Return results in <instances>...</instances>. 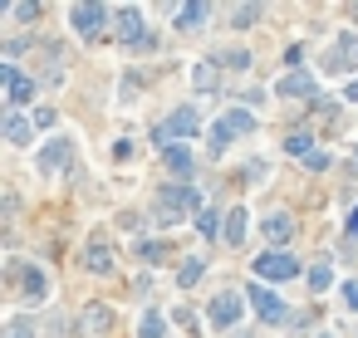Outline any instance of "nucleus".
<instances>
[{
    "mask_svg": "<svg viewBox=\"0 0 358 338\" xmlns=\"http://www.w3.org/2000/svg\"><path fill=\"white\" fill-rule=\"evenodd\" d=\"M196 206H201L196 187H162V191H158V211H162V220H177L182 211H196Z\"/></svg>",
    "mask_w": 358,
    "mask_h": 338,
    "instance_id": "1",
    "label": "nucleus"
},
{
    "mask_svg": "<svg viewBox=\"0 0 358 338\" xmlns=\"http://www.w3.org/2000/svg\"><path fill=\"white\" fill-rule=\"evenodd\" d=\"M74 157V138H55V142H44L39 147V177H59L64 167Z\"/></svg>",
    "mask_w": 358,
    "mask_h": 338,
    "instance_id": "2",
    "label": "nucleus"
},
{
    "mask_svg": "<svg viewBox=\"0 0 358 338\" xmlns=\"http://www.w3.org/2000/svg\"><path fill=\"white\" fill-rule=\"evenodd\" d=\"M250 128H255L250 113H236V108H231L226 118L211 128V152H226V147H231V138H241V133H250Z\"/></svg>",
    "mask_w": 358,
    "mask_h": 338,
    "instance_id": "3",
    "label": "nucleus"
},
{
    "mask_svg": "<svg viewBox=\"0 0 358 338\" xmlns=\"http://www.w3.org/2000/svg\"><path fill=\"white\" fill-rule=\"evenodd\" d=\"M255 274H261V279H275V285H280V279H294V274H299V260L285 255V250H270V255L255 260Z\"/></svg>",
    "mask_w": 358,
    "mask_h": 338,
    "instance_id": "4",
    "label": "nucleus"
},
{
    "mask_svg": "<svg viewBox=\"0 0 358 338\" xmlns=\"http://www.w3.org/2000/svg\"><path fill=\"white\" fill-rule=\"evenodd\" d=\"M250 299H255V309H261V319L265 323H280L290 309H285V299L275 294V290H265V285H250Z\"/></svg>",
    "mask_w": 358,
    "mask_h": 338,
    "instance_id": "5",
    "label": "nucleus"
},
{
    "mask_svg": "<svg viewBox=\"0 0 358 338\" xmlns=\"http://www.w3.org/2000/svg\"><path fill=\"white\" fill-rule=\"evenodd\" d=\"M201 128V118H196V108H177L172 118L158 128V142H167V138H182V133H196Z\"/></svg>",
    "mask_w": 358,
    "mask_h": 338,
    "instance_id": "6",
    "label": "nucleus"
},
{
    "mask_svg": "<svg viewBox=\"0 0 358 338\" xmlns=\"http://www.w3.org/2000/svg\"><path fill=\"white\" fill-rule=\"evenodd\" d=\"M241 309H245L241 294H216V299H211V323H216V328H231V323L241 319Z\"/></svg>",
    "mask_w": 358,
    "mask_h": 338,
    "instance_id": "7",
    "label": "nucleus"
},
{
    "mask_svg": "<svg viewBox=\"0 0 358 338\" xmlns=\"http://www.w3.org/2000/svg\"><path fill=\"white\" fill-rule=\"evenodd\" d=\"M0 79H6V98L10 103H30V93H35V84L15 69V64H0Z\"/></svg>",
    "mask_w": 358,
    "mask_h": 338,
    "instance_id": "8",
    "label": "nucleus"
},
{
    "mask_svg": "<svg viewBox=\"0 0 358 338\" xmlns=\"http://www.w3.org/2000/svg\"><path fill=\"white\" fill-rule=\"evenodd\" d=\"M104 20H109V10H104V6H74V10H69V25H74L79 35H93Z\"/></svg>",
    "mask_w": 358,
    "mask_h": 338,
    "instance_id": "9",
    "label": "nucleus"
},
{
    "mask_svg": "<svg viewBox=\"0 0 358 338\" xmlns=\"http://www.w3.org/2000/svg\"><path fill=\"white\" fill-rule=\"evenodd\" d=\"M79 323H84V333H88V338H109V328H113V314H109L104 304H88Z\"/></svg>",
    "mask_w": 358,
    "mask_h": 338,
    "instance_id": "10",
    "label": "nucleus"
},
{
    "mask_svg": "<svg viewBox=\"0 0 358 338\" xmlns=\"http://www.w3.org/2000/svg\"><path fill=\"white\" fill-rule=\"evenodd\" d=\"M348 64H358V39H353V35H339L334 54L324 59V69H348Z\"/></svg>",
    "mask_w": 358,
    "mask_h": 338,
    "instance_id": "11",
    "label": "nucleus"
},
{
    "mask_svg": "<svg viewBox=\"0 0 358 338\" xmlns=\"http://www.w3.org/2000/svg\"><path fill=\"white\" fill-rule=\"evenodd\" d=\"M118 35H123L128 44H142V15H138L133 6H123V10H118Z\"/></svg>",
    "mask_w": 358,
    "mask_h": 338,
    "instance_id": "12",
    "label": "nucleus"
},
{
    "mask_svg": "<svg viewBox=\"0 0 358 338\" xmlns=\"http://www.w3.org/2000/svg\"><path fill=\"white\" fill-rule=\"evenodd\" d=\"M275 93H280V98H304V93H314V79H310V74H290V79L275 84Z\"/></svg>",
    "mask_w": 358,
    "mask_h": 338,
    "instance_id": "13",
    "label": "nucleus"
},
{
    "mask_svg": "<svg viewBox=\"0 0 358 338\" xmlns=\"http://www.w3.org/2000/svg\"><path fill=\"white\" fill-rule=\"evenodd\" d=\"M221 241H226V245H241V241H245V211H241V206H236V211H226Z\"/></svg>",
    "mask_w": 358,
    "mask_h": 338,
    "instance_id": "14",
    "label": "nucleus"
},
{
    "mask_svg": "<svg viewBox=\"0 0 358 338\" xmlns=\"http://www.w3.org/2000/svg\"><path fill=\"white\" fill-rule=\"evenodd\" d=\"M290 231H294V225H290L285 211H270V216H265V236H270V241H290Z\"/></svg>",
    "mask_w": 358,
    "mask_h": 338,
    "instance_id": "15",
    "label": "nucleus"
},
{
    "mask_svg": "<svg viewBox=\"0 0 358 338\" xmlns=\"http://www.w3.org/2000/svg\"><path fill=\"white\" fill-rule=\"evenodd\" d=\"M162 157H167L172 172H191V152L187 147H162Z\"/></svg>",
    "mask_w": 358,
    "mask_h": 338,
    "instance_id": "16",
    "label": "nucleus"
},
{
    "mask_svg": "<svg viewBox=\"0 0 358 338\" xmlns=\"http://www.w3.org/2000/svg\"><path fill=\"white\" fill-rule=\"evenodd\" d=\"M109 265H113V260H109V245H104V241H93V245H88V270L104 274Z\"/></svg>",
    "mask_w": 358,
    "mask_h": 338,
    "instance_id": "17",
    "label": "nucleus"
},
{
    "mask_svg": "<svg viewBox=\"0 0 358 338\" xmlns=\"http://www.w3.org/2000/svg\"><path fill=\"white\" fill-rule=\"evenodd\" d=\"M6 138H10L15 147H25V142H30V123H25V118H6Z\"/></svg>",
    "mask_w": 358,
    "mask_h": 338,
    "instance_id": "18",
    "label": "nucleus"
},
{
    "mask_svg": "<svg viewBox=\"0 0 358 338\" xmlns=\"http://www.w3.org/2000/svg\"><path fill=\"white\" fill-rule=\"evenodd\" d=\"M191 79H196V88H201V93H207V88H216V59L196 64V74H191Z\"/></svg>",
    "mask_w": 358,
    "mask_h": 338,
    "instance_id": "19",
    "label": "nucleus"
},
{
    "mask_svg": "<svg viewBox=\"0 0 358 338\" xmlns=\"http://www.w3.org/2000/svg\"><path fill=\"white\" fill-rule=\"evenodd\" d=\"M142 338H167V319L162 314H142Z\"/></svg>",
    "mask_w": 358,
    "mask_h": 338,
    "instance_id": "20",
    "label": "nucleus"
},
{
    "mask_svg": "<svg viewBox=\"0 0 358 338\" xmlns=\"http://www.w3.org/2000/svg\"><path fill=\"white\" fill-rule=\"evenodd\" d=\"M310 285H314V290H329V285H334V270H329V260H319V265L310 270Z\"/></svg>",
    "mask_w": 358,
    "mask_h": 338,
    "instance_id": "21",
    "label": "nucleus"
},
{
    "mask_svg": "<svg viewBox=\"0 0 358 338\" xmlns=\"http://www.w3.org/2000/svg\"><path fill=\"white\" fill-rule=\"evenodd\" d=\"M201 20H207V6H187V10L177 15V25H182V30H196Z\"/></svg>",
    "mask_w": 358,
    "mask_h": 338,
    "instance_id": "22",
    "label": "nucleus"
},
{
    "mask_svg": "<svg viewBox=\"0 0 358 338\" xmlns=\"http://www.w3.org/2000/svg\"><path fill=\"white\" fill-rule=\"evenodd\" d=\"M201 270H207V265H201V260H191V265H182V285H196V279H201Z\"/></svg>",
    "mask_w": 358,
    "mask_h": 338,
    "instance_id": "23",
    "label": "nucleus"
},
{
    "mask_svg": "<svg viewBox=\"0 0 358 338\" xmlns=\"http://www.w3.org/2000/svg\"><path fill=\"white\" fill-rule=\"evenodd\" d=\"M25 285H30L35 294H44V290H49V285H44V274H39V270H25Z\"/></svg>",
    "mask_w": 358,
    "mask_h": 338,
    "instance_id": "24",
    "label": "nucleus"
},
{
    "mask_svg": "<svg viewBox=\"0 0 358 338\" xmlns=\"http://www.w3.org/2000/svg\"><path fill=\"white\" fill-rule=\"evenodd\" d=\"M343 304L358 309V279H348V285H343Z\"/></svg>",
    "mask_w": 358,
    "mask_h": 338,
    "instance_id": "25",
    "label": "nucleus"
},
{
    "mask_svg": "<svg viewBox=\"0 0 358 338\" xmlns=\"http://www.w3.org/2000/svg\"><path fill=\"white\" fill-rule=\"evenodd\" d=\"M6 338H30V323H25V319H10V333H6Z\"/></svg>",
    "mask_w": 358,
    "mask_h": 338,
    "instance_id": "26",
    "label": "nucleus"
},
{
    "mask_svg": "<svg viewBox=\"0 0 358 338\" xmlns=\"http://www.w3.org/2000/svg\"><path fill=\"white\" fill-rule=\"evenodd\" d=\"M255 15H261V6H241V10H236V20H241V25H250Z\"/></svg>",
    "mask_w": 358,
    "mask_h": 338,
    "instance_id": "27",
    "label": "nucleus"
},
{
    "mask_svg": "<svg viewBox=\"0 0 358 338\" xmlns=\"http://www.w3.org/2000/svg\"><path fill=\"white\" fill-rule=\"evenodd\" d=\"M348 236H358V206L348 211Z\"/></svg>",
    "mask_w": 358,
    "mask_h": 338,
    "instance_id": "28",
    "label": "nucleus"
},
{
    "mask_svg": "<svg viewBox=\"0 0 358 338\" xmlns=\"http://www.w3.org/2000/svg\"><path fill=\"white\" fill-rule=\"evenodd\" d=\"M348 103H358V84H348Z\"/></svg>",
    "mask_w": 358,
    "mask_h": 338,
    "instance_id": "29",
    "label": "nucleus"
},
{
    "mask_svg": "<svg viewBox=\"0 0 358 338\" xmlns=\"http://www.w3.org/2000/svg\"><path fill=\"white\" fill-rule=\"evenodd\" d=\"M353 167H358V152H353Z\"/></svg>",
    "mask_w": 358,
    "mask_h": 338,
    "instance_id": "30",
    "label": "nucleus"
}]
</instances>
